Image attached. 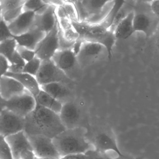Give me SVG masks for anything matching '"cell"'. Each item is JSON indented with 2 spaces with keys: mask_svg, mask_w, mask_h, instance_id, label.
Here are the masks:
<instances>
[{
  "mask_svg": "<svg viewBox=\"0 0 159 159\" xmlns=\"http://www.w3.org/2000/svg\"><path fill=\"white\" fill-rule=\"evenodd\" d=\"M113 159H134L133 157L130 156H127V155H124L121 156H118L117 158H114Z\"/></svg>",
  "mask_w": 159,
  "mask_h": 159,
  "instance_id": "cell-46",
  "label": "cell"
},
{
  "mask_svg": "<svg viewBox=\"0 0 159 159\" xmlns=\"http://www.w3.org/2000/svg\"><path fill=\"white\" fill-rule=\"evenodd\" d=\"M134 11L117 25L114 31V36L117 40H125L131 37L134 33Z\"/></svg>",
  "mask_w": 159,
  "mask_h": 159,
  "instance_id": "cell-22",
  "label": "cell"
},
{
  "mask_svg": "<svg viewBox=\"0 0 159 159\" xmlns=\"http://www.w3.org/2000/svg\"><path fill=\"white\" fill-rule=\"evenodd\" d=\"M16 51L26 63L31 61L36 57L35 51L27 49L19 45L17 46Z\"/></svg>",
  "mask_w": 159,
  "mask_h": 159,
  "instance_id": "cell-35",
  "label": "cell"
},
{
  "mask_svg": "<svg viewBox=\"0 0 159 159\" xmlns=\"http://www.w3.org/2000/svg\"><path fill=\"white\" fill-rule=\"evenodd\" d=\"M26 1V0H1L0 15L3 14L8 11L22 7Z\"/></svg>",
  "mask_w": 159,
  "mask_h": 159,
  "instance_id": "cell-30",
  "label": "cell"
},
{
  "mask_svg": "<svg viewBox=\"0 0 159 159\" xmlns=\"http://www.w3.org/2000/svg\"><path fill=\"white\" fill-rule=\"evenodd\" d=\"M18 45L14 38L0 42V55L5 57L10 61L17 50Z\"/></svg>",
  "mask_w": 159,
  "mask_h": 159,
  "instance_id": "cell-28",
  "label": "cell"
},
{
  "mask_svg": "<svg viewBox=\"0 0 159 159\" xmlns=\"http://www.w3.org/2000/svg\"><path fill=\"white\" fill-rule=\"evenodd\" d=\"M143 159V158H141V157H138L136 159Z\"/></svg>",
  "mask_w": 159,
  "mask_h": 159,
  "instance_id": "cell-48",
  "label": "cell"
},
{
  "mask_svg": "<svg viewBox=\"0 0 159 159\" xmlns=\"http://www.w3.org/2000/svg\"><path fill=\"white\" fill-rule=\"evenodd\" d=\"M149 2L152 11L159 18V1H150Z\"/></svg>",
  "mask_w": 159,
  "mask_h": 159,
  "instance_id": "cell-44",
  "label": "cell"
},
{
  "mask_svg": "<svg viewBox=\"0 0 159 159\" xmlns=\"http://www.w3.org/2000/svg\"><path fill=\"white\" fill-rule=\"evenodd\" d=\"M0 159H15L11 149L6 139L0 136Z\"/></svg>",
  "mask_w": 159,
  "mask_h": 159,
  "instance_id": "cell-33",
  "label": "cell"
},
{
  "mask_svg": "<svg viewBox=\"0 0 159 159\" xmlns=\"http://www.w3.org/2000/svg\"><path fill=\"white\" fill-rule=\"evenodd\" d=\"M135 2V1H125L124 2L114 17L112 25L110 28V30L114 33V30L117 25L131 13L134 11Z\"/></svg>",
  "mask_w": 159,
  "mask_h": 159,
  "instance_id": "cell-26",
  "label": "cell"
},
{
  "mask_svg": "<svg viewBox=\"0 0 159 159\" xmlns=\"http://www.w3.org/2000/svg\"><path fill=\"white\" fill-rule=\"evenodd\" d=\"M87 159H113L111 158L107 153L102 152L93 148L85 153Z\"/></svg>",
  "mask_w": 159,
  "mask_h": 159,
  "instance_id": "cell-37",
  "label": "cell"
},
{
  "mask_svg": "<svg viewBox=\"0 0 159 159\" xmlns=\"http://www.w3.org/2000/svg\"><path fill=\"white\" fill-rule=\"evenodd\" d=\"M52 60L71 80L76 82L81 79L83 70L79 64L74 49L58 50Z\"/></svg>",
  "mask_w": 159,
  "mask_h": 159,
  "instance_id": "cell-5",
  "label": "cell"
},
{
  "mask_svg": "<svg viewBox=\"0 0 159 159\" xmlns=\"http://www.w3.org/2000/svg\"><path fill=\"white\" fill-rule=\"evenodd\" d=\"M0 61H1V76L5 75L9 70V68L11 64L9 60L5 57L0 55Z\"/></svg>",
  "mask_w": 159,
  "mask_h": 159,
  "instance_id": "cell-39",
  "label": "cell"
},
{
  "mask_svg": "<svg viewBox=\"0 0 159 159\" xmlns=\"http://www.w3.org/2000/svg\"><path fill=\"white\" fill-rule=\"evenodd\" d=\"M147 39L146 50L153 64L159 68V25L154 34Z\"/></svg>",
  "mask_w": 159,
  "mask_h": 159,
  "instance_id": "cell-24",
  "label": "cell"
},
{
  "mask_svg": "<svg viewBox=\"0 0 159 159\" xmlns=\"http://www.w3.org/2000/svg\"><path fill=\"white\" fill-rule=\"evenodd\" d=\"M20 158V159H36L37 157L33 150L27 149L21 152Z\"/></svg>",
  "mask_w": 159,
  "mask_h": 159,
  "instance_id": "cell-41",
  "label": "cell"
},
{
  "mask_svg": "<svg viewBox=\"0 0 159 159\" xmlns=\"http://www.w3.org/2000/svg\"><path fill=\"white\" fill-rule=\"evenodd\" d=\"M27 90L19 81L9 76L3 75L0 79V95L1 99L8 100L25 93Z\"/></svg>",
  "mask_w": 159,
  "mask_h": 159,
  "instance_id": "cell-13",
  "label": "cell"
},
{
  "mask_svg": "<svg viewBox=\"0 0 159 159\" xmlns=\"http://www.w3.org/2000/svg\"><path fill=\"white\" fill-rule=\"evenodd\" d=\"M56 9L57 7L50 5L43 13L36 15L32 28L38 29L46 34L52 31L57 21Z\"/></svg>",
  "mask_w": 159,
  "mask_h": 159,
  "instance_id": "cell-16",
  "label": "cell"
},
{
  "mask_svg": "<svg viewBox=\"0 0 159 159\" xmlns=\"http://www.w3.org/2000/svg\"><path fill=\"white\" fill-rule=\"evenodd\" d=\"M25 119L27 135H42L53 139L66 130L59 114L38 104Z\"/></svg>",
  "mask_w": 159,
  "mask_h": 159,
  "instance_id": "cell-1",
  "label": "cell"
},
{
  "mask_svg": "<svg viewBox=\"0 0 159 159\" xmlns=\"http://www.w3.org/2000/svg\"><path fill=\"white\" fill-rule=\"evenodd\" d=\"M37 104L59 114L63 104L43 90H41L36 98Z\"/></svg>",
  "mask_w": 159,
  "mask_h": 159,
  "instance_id": "cell-23",
  "label": "cell"
},
{
  "mask_svg": "<svg viewBox=\"0 0 159 159\" xmlns=\"http://www.w3.org/2000/svg\"><path fill=\"white\" fill-rule=\"evenodd\" d=\"M52 139L61 158L70 154L85 153L94 148L86 138L85 129L80 126L66 129Z\"/></svg>",
  "mask_w": 159,
  "mask_h": 159,
  "instance_id": "cell-2",
  "label": "cell"
},
{
  "mask_svg": "<svg viewBox=\"0 0 159 159\" xmlns=\"http://www.w3.org/2000/svg\"><path fill=\"white\" fill-rule=\"evenodd\" d=\"M36 78L40 86L54 83H62L72 87L75 86V82L70 79L52 59L42 61Z\"/></svg>",
  "mask_w": 159,
  "mask_h": 159,
  "instance_id": "cell-6",
  "label": "cell"
},
{
  "mask_svg": "<svg viewBox=\"0 0 159 159\" xmlns=\"http://www.w3.org/2000/svg\"><path fill=\"white\" fill-rule=\"evenodd\" d=\"M59 115L61 122L66 129L79 127L80 112L73 101L64 104Z\"/></svg>",
  "mask_w": 159,
  "mask_h": 159,
  "instance_id": "cell-15",
  "label": "cell"
},
{
  "mask_svg": "<svg viewBox=\"0 0 159 159\" xmlns=\"http://www.w3.org/2000/svg\"><path fill=\"white\" fill-rule=\"evenodd\" d=\"M10 62L11 64L20 65V66H25L26 63V62L21 57V56L18 53L17 51L14 54Z\"/></svg>",
  "mask_w": 159,
  "mask_h": 159,
  "instance_id": "cell-40",
  "label": "cell"
},
{
  "mask_svg": "<svg viewBox=\"0 0 159 159\" xmlns=\"http://www.w3.org/2000/svg\"><path fill=\"white\" fill-rule=\"evenodd\" d=\"M5 139L11 149L15 159H20V154L25 150H33L30 141L24 131L9 136Z\"/></svg>",
  "mask_w": 159,
  "mask_h": 159,
  "instance_id": "cell-18",
  "label": "cell"
},
{
  "mask_svg": "<svg viewBox=\"0 0 159 159\" xmlns=\"http://www.w3.org/2000/svg\"><path fill=\"white\" fill-rule=\"evenodd\" d=\"M50 5L47 4L44 1L30 0L26 1L23 6L24 12H34L39 15L43 13L49 8Z\"/></svg>",
  "mask_w": 159,
  "mask_h": 159,
  "instance_id": "cell-29",
  "label": "cell"
},
{
  "mask_svg": "<svg viewBox=\"0 0 159 159\" xmlns=\"http://www.w3.org/2000/svg\"><path fill=\"white\" fill-rule=\"evenodd\" d=\"M46 35L45 32L38 29L32 28L25 34L13 37L18 45L35 51L37 46L46 37Z\"/></svg>",
  "mask_w": 159,
  "mask_h": 159,
  "instance_id": "cell-19",
  "label": "cell"
},
{
  "mask_svg": "<svg viewBox=\"0 0 159 159\" xmlns=\"http://www.w3.org/2000/svg\"><path fill=\"white\" fill-rule=\"evenodd\" d=\"M4 75L12 77L17 80L23 85L25 89L30 92L35 98L38 96L41 90V86L39 84L36 77L30 74L24 72L19 74H13L7 72Z\"/></svg>",
  "mask_w": 159,
  "mask_h": 159,
  "instance_id": "cell-21",
  "label": "cell"
},
{
  "mask_svg": "<svg viewBox=\"0 0 159 159\" xmlns=\"http://www.w3.org/2000/svg\"><path fill=\"white\" fill-rule=\"evenodd\" d=\"M133 23L135 33H142L147 39L154 34L159 25V18L152 11L149 1H136Z\"/></svg>",
  "mask_w": 159,
  "mask_h": 159,
  "instance_id": "cell-3",
  "label": "cell"
},
{
  "mask_svg": "<svg viewBox=\"0 0 159 159\" xmlns=\"http://www.w3.org/2000/svg\"><path fill=\"white\" fill-rule=\"evenodd\" d=\"M93 146L94 149L102 152L107 153L108 151H113L116 152L118 156L124 155L119 149L114 138L106 133L98 134L95 137Z\"/></svg>",
  "mask_w": 159,
  "mask_h": 159,
  "instance_id": "cell-20",
  "label": "cell"
},
{
  "mask_svg": "<svg viewBox=\"0 0 159 159\" xmlns=\"http://www.w3.org/2000/svg\"><path fill=\"white\" fill-rule=\"evenodd\" d=\"M58 38H59V50H71V49H74L76 43L71 42L67 40L64 37L63 32L59 27V26Z\"/></svg>",
  "mask_w": 159,
  "mask_h": 159,
  "instance_id": "cell-36",
  "label": "cell"
},
{
  "mask_svg": "<svg viewBox=\"0 0 159 159\" xmlns=\"http://www.w3.org/2000/svg\"><path fill=\"white\" fill-rule=\"evenodd\" d=\"M59 25L58 20L52 31L40 43L35 50L36 56L42 60H51L59 50Z\"/></svg>",
  "mask_w": 159,
  "mask_h": 159,
  "instance_id": "cell-11",
  "label": "cell"
},
{
  "mask_svg": "<svg viewBox=\"0 0 159 159\" xmlns=\"http://www.w3.org/2000/svg\"><path fill=\"white\" fill-rule=\"evenodd\" d=\"M36 159H56V158H38L37 157Z\"/></svg>",
  "mask_w": 159,
  "mask_h": 159,
  "instance_id": "cell-47",
  "label": "cell"
},
{
  "mask_svg": "<svg viewBox=\"0 0 159 159\" xmlns=\"http://www.w3.org/2000/svg\"><path fill=\"white\" fill-rule=\"evenodd\" d=\"M8 28L7 24L1 19V32H0V42L13 38Z\"/></svg>",
  "mask_w": 159,
  "mask_h": 159,
  "instance_id": "cell-38",
  "label": "cell"
},
{
  "mask_svg": "<svg viewBox=\"0 0 159 159\" xmlns=\"http://www.w3.org/2000/svg\"><path fill=\"white\" fill-rule=\"evenodd\" d=\"M70 1L76 8L79 22H86L101 10L107 1L81 0Z\"/></svg>",
  "mask_w": 159,
  "mask_h": 159,
  "instance_id": "cell-12",
  "label": "cell"
},
{
  "mask_svg": "<svg viewBox=\"0 0 159 159\" xmlns=\"http://www.w3.org/2000/svg\"><path fill=\"white\" fill-rule=\"evenodd\" d=\"M45 2L49 5H52V6H55V7H57L63 5L65 3V1H62V0H47V1H44Z\"/></svg>",
  "mask_w": 159,
  "mask_h": 159,
  "instance_id": "cell-45",
  "label": "cell"
},
{
  "mask_svg": "<svg viewBox=\"0 0 159 159\" xmlns=\"http://www.w3.org/2000/svg\"><path fill=\"white\" fill-rule=\"evenodd\" d=\"M36 14L34 12H24L15 21L8 26L13 37L21 36L32 29Z\"/></svg>",
  "mask_w": 159,
  "mask_h": 159,
  "instance_id": "cell-17",
  "label": "cell"
},
{
  "mask_svg": "<svg viewBox=\"0 0 159 159\" xmlns=\"http://www.w3.org/2000/svg\"><path fill=\"white\" fill-rule=\"evenodd\" d=\"M42 60L37 56L29 62H27L24 66V73L36 77L41 66Z\"/></svg>",
  "mask_w": 159,
  "mask_h": 159,
  "instance_id": "cell-31",
  "label": "cell"
},
{
  "mask_svg": "<svg viewBox=\"0 0 159 159\" xmlns=\"http://www.w3.org/2000/svg\"><path fill=\"white\" fill-rule=\"evenodd\" d=\"M72 25L75 30L80 36V39L77 43H81L82 40L88 33L91 25L84 22H72Z\"/></svg>",
  "mask_w": 159,
  "mask_h": 159,
  "instance_id": "cell-34",
  "label": "cell"
},
{
  "mask_svg": "<svg viewBox=\"0 0 159 159\" xmlns=\"http://www.w3.org/2000/svg\"><path fill=\"white\" fill-rule=\"evenodd\" d=\"M57 20L59 27L65 38L69 41L77 43L80 39V36L74 29L72 22L67 19L57 18Z\"/></svg>",
  "mask_w": 159,
  "mask_h": 159,
  "instance_id": "cell-27",
  "label": "cell"
},
{
  "mask_svg": "<svg viewBox=\"0 0 159 159\" xmlns=\"http://www.w3.org/2000/svg\"><path fill=\"white\" fill-rule=\"evenodd\" d=\"M79 64L83 70L108 58V52L104 45L97 43L84 41L76 52Z\"/></svg>",
  "mask_w": 159,
  "mask_h": 159,
  "instance_id": "cell-4",
  "label": "cell"
},
{
  "mask_svg": "<svg viewBox=\"0 0 159 159\" xmlns=\"http://www.w3.org/2000/svg\"><path fill=\"white\" fill-rule=\"evenodd\" d=\"M25 119L6 108L0 114V136L4 138L24 131Z\"/></svg>",
  "mask_w": 159,
  "mask_h": 159,
  "instance_id": "cell-9",
  "label": "cell"
},
{
  "mask_svg": "<svg viewBox=\"0 0 159 159\" xmlns=\"http://www.w3.org/2000/svg\"><path fill=\"white\" fill-rule=\"evenodd\" d=\"M42 90L48 93L64 105L73 101L74 97L73 87L62 83H54L41 86Z\"/></svg>",
  "mask_w": 159,
  "mask_h": 159,
  "instance_id": "cell-14",
  "label": "cell"
},
{
  "mask_svg": "<svg viewBox=\"0 0 159 159\" xmlns=\"http://www.w3.org/2000/svg\"><path fill=\"white\" fill-rule=\"evenodd\" d=\"M116 39L114 33L100 24L91 25V27L85 37L82 40L102 44L106 47L109 56H112V49L116 43Z\"/></svg>",
  "mask_w": 159,
  "mask_h": 159,
  "instance_id": "cell-8",
  "label": "cell"
},
{
  "mask_svg": "<svg viewBox=\"0 0 159 159\" xmlns=\"http://www.w3.org/2000/svg\"><path fill=\"white\" fill-rule=\"evenodd\" d=\"M24 66H25L11 64L8 72L13 73V74H19V73H23L24 72Z\"/></svg>",
  "mask_w": 159,
  "mask_h": 159,
  "instance_id": "cell-42",
  "label": "cell"
},
{
  "mask_svg": "<svg viewBox=\"0 0 159 159\" xmlns=\"http://www.w3.org/2000/svg\"><path fill=\"white\" fill-rule=\"evenodd\" d=\"M60 159H87V158L85 153H78L66 155Z\"/></svg>",
  "mask_w": 159,
  "mask_h": 159,
  "instance_id": "cell-43",
  "label": "cell"
},
{
  "mask_svg": "<svg viewBox=\"0 0 159 159\" xmlns=\"http://www.w3.org/2000/svg\"><path fill=\"white\" fill-rule=\"evenodd\" d=\"M24 12L23 6L17 9L8 11L3 14L1 15V19H2L7 25L15 21Z\"/></svg>",
  "mask_w": 159,
  "mask_h": 159,
  "instance_id": "cell-32",
  "label": "cell"
},
{
  "mask_svg": "<svg viewBox=\"0 0 159 159\" xmlns=\"http://www.w3.org/2000/svg\"><path fill=\"white\" fill-rule=\"evenodd\" d=\"M27 136L38 158L61 159V156L54 144L52 139L42 135Z\"/></svg>",
  "mask_w": 159,
  "mask_h": 159,
  "instance_id": "cell-10",
  "label": "cell"
},
{
  "mask_svg": "<svg viewBox=\"0 0 159 159\" xmlns=\"http://www.w3.org/2000/svg\"><path fill=\"white\" fill-rule=\"evenodd\" d=\"M58 19H67L71 22H79L78 14L74 4L70 1H65V3L56 9Z\"/></svg>",
  "mask_w": 159,
  "mask_h": 159,
  "instance_id": "cell-25",
  "label": "cell"
},
{
  "mask_svg": "<svg viewBox=\"0 0 159 159\" xmlns=\"http://www.w3.org/2000/svg\"><path fill=\"white\" fill-rule=\"evenodd\" d=\"M36 98L28 91L8 100L1 99L2 109L6 108L25 118L37 107Z\"/></svg>",
  "mask_w": 159,
  "mask_h": 159,
  "instance_id": "cell-7",
  "label": "cell"
}]
</instances>
